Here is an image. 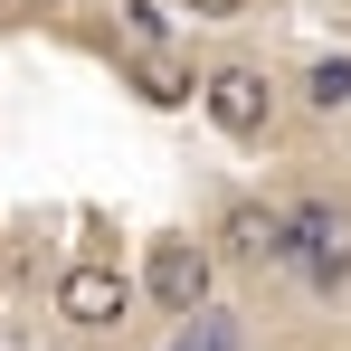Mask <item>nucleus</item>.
<instances>
[{"instance_id": "nucleus-1", "label": "nucleus", "mask_w": 351, "mask_h": 351, "mask_svg": "<svg viewBox=\"0 0 351 351\" xmlns=\"http://www.w3.org/2000/svg\"><path fill=\"white\" fill-rule=\"evenodd\" d=\"M285 266H304L313 294L351 285V209L342 199H294L285 209Z\"/></svg>"}, {"instance_id": "nucleus-4", "label": "nucleus", "mask_w": 351, "mask_h": 351, "mask_svg": "<svg viewBox=\"0 0 351 351\" xmlns=\"http://www.w3.org/2000/svg\"><path fill=\"white\" fill-rule=\"evenodd\" d=\"M143 276H152V304H171V313H199V304H209V247H190V237H162Z\"/></svg>"}, {"instance_id": "nucleus-3", "label": "nucleus", "mask_w": 351, "mask_h": 351, "mask_svg": "<svg viewBox=\"0 0 351 351\" xmlns=\"http://www.w3.org/2000/svg\"><path fill=\"white\" fill-rule=\"evenodd\" d=\"M199 105H209V123H219L228 143H266V114H276V86H266L256 66H209Z\"/></svg>"}, {"instance_id": "nucleus-2", "label": "nucleus", "mask_w": 351, "mask_h": 351, "mask_svg": "<svg viewBox=\"0 0 351 351\" xmlns=\"http://www.w3.org/2000/svg\"><path fill=\"white\" fill-rule=\"evenodd\" d=\"M58 313H66V323H86V332H114L123 313H133V276L105 266V256H76V266L58 276Z\"/></svg>"}, {"instance_id": "nucleus-5", "label": "nucleus", "mask_w": 351, "mask_h": 351, "mask_svg": "<svg viewBox=\"0 0 351 351\" xmlns=\"http://www.w3.org/2000/svg\"><path fill=\"white\" fill-rule=\"evenodd\" d=\"M219 247H228L237 266H285V209H256V199H237L228 219H219Z\"/></svg>"}, {"instance_id": "nucleus-9", "label": "nucleus", "mask_w": 351, "mask_h": 351, "mask_svg": "<svg viewBox=\"0 0 351 351\" xmlns=\"http://www.w3.org/2000/svg\"><path fill=\"white\" fill-rule=\"evenodd\" d=\"M180 10H190V19H237L247 0H180Z\"/></svg>"}, {"instance_id": "nucleus-10", "label": "nucleus", "mask_w": 351, "mask_h": 351, "mask_svg": "<svg viewBox=\"0 0 351 351\" xmlns=\"http://www.w3.org/2000/svg\"><path fill=\"white\" fill-rule=\"evenodd\" d=\"M10 10H19V0H0V19H10Z\"/></svg>"}, {"instance_id": "nucleus-6", "label": "nucleus", "mask_w": 351, "mask_h": 351, "mask_svg": "<svg viewBox=\"0 0 351 351\" xmlns=\"http://www.w3.org/2000/svg\"><path fill=\"white\" fill-rule=\"evenodd\" d=\"M133 86H143L152 105H190V76H180V66H162V58H152V48L133 58Z\"/></svg>"}, {"instance_id": "nucleus-8", "label": "nucleus", "mask_w": 351, "mask_h": 351, "mask_svg": "<svg viewBox=\"0 0 351 351\" xmlns=\"http://www.w3.org/2000/svg\"><path fill=\"white\" fill-rule=\"evenodd\" d=\"M123 38H133V48H162V38H171V10H162V0H133V10H123Z\"/></svg>"}, {"instance_id": "nucleus-7", "label": "nucleus", "mask_w": 351, "mask_h": 351, "mask_svg": "<svg viewBox=\"0 0 351 351\" xmlns=\"http://www.w3.org/2000/svg\"><path fill=\"white\" fill-rule=\"evenodd\" d=\"M304 95H313L323 114H342V105H351V58H313V76H304Z\"/></svg>"}]
</instances>
